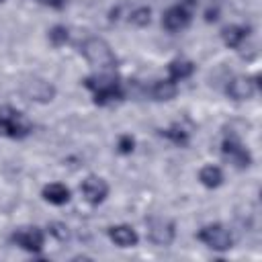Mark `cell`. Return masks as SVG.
<instances>
[{
  "label": "cell",
  "mask_w": 262,
  "mask_h": 262,
  "mask_svg": "<svg viewBox=\"0 0 262 262\" xmlns=\"http://www.w3.org/2000/svg\"><path fill=\"white\" fill-rule=\"evenodd\" d=\"M84 86L92 92L94 104H98V106L115 104V102L123 100V96H125L119 76H115L111 70H104L100 74H92V76L84 78Z\"/></svg>",
  "instance_id": "1"
},
{
  "label": "cell",
  "mask_w": 262,
  "mask_h": 262,
  "mask_svg": "<svg viewBox=\"0 0 262 262\" xmlns=\"http://www.w3.org/2000/svg\"><path fill=\"white\" fill-rule=\"evenodd\" d=\"M33 131L31 119L14 106H0V135L8 139H25Z\"/></svg>",
  "instance_id": "2"
},
{
  "label": "cell",
  "mask_w": 262,
  "mask_h": 262,
  "mask_svg": "<svg viewBox=\"0 0 262 262\" xmlns=\"http://www.w3.org/2000/svg\"><path fill=\"white\" fill-rule=\"evenodd\" d=\"M82 55L86 57V61L98 70H115L117 66V57L111 49V45L100 39V37H88L82 43Z\"/></svg>",
  "instance_id": "3"
},
{
  "label": "cell",
  "mask_w": 262,
  "mask_h": 262,
  "mask_svg": "<svg viewBox=\"0 0 262 262\" xmlns=\"http://www.w3.org/2000/svg\"><path fill=\"white\" fill-rule=\"evenodd\" d=\"M194 10H196V0H180V2H176L174 6H170V8L164 12V16H162V27H164L168 33L184 31V29L192 23Z\"/></svg>",
  "instance_id": "4"
},
{
  "label": "cell",
  "mask_w": 262,
  "mask_h": 262,
  "mask_svg": "<svg viewBox=\"0 0 262 262\" xmlns=\"http://www.w3.org/2000/svg\"><path fill=\"white\" fill-rule=\"evenodd\" d=\"M196 239L203 242L207 248L217 250V252H227L233 246L231 231L221 223H209V225L201 227L199 233H196Z\"/></svg>",
  "instance_id": "5"
},
{
  "label": "cell",
  "mask_w": 262,
  "mask_h": 262,
  "mask_svg": "<svg viewBox=\"0 0 262 262\" xmlns=\"http://www.w3.org/2000/svg\"><path fill=\"white\" fill-rule=\"evenodd\" d=\"M147 239L156 246H170L176 235L174 221L166 217H149L147 221Z\"/></svg>",
  "instance_id": "6"
},
{
  "label": "cell",
  "mask_w": 262,
  "mask_h": 262,
  "mask_svg": "<svg viewBox=\"0 0 262 262\" xmlns=\"http://www.w3.org/2000/svg\"><path fill=\"white\" fill-rule=\"evenodd\" d=\"M12 244H16L18 248L31 252V254H39L45 246V233L43 229L35 227V225H27V227H18L12 233Z\"/></svg>",
  "instance_id": "7"
},
{
  "label": "cell",
  "mask_w": 262,
  "mask_h": 262,
  "mask_svg": "<svg viewBox=\"0 0 262 262\" xmlns=\"http://www.w3.org/2000/svg\"><path fill=\"white\" fill-rule=\"evenodd\" d=\"M221 154H223L225 160H229V162H231L235 168H239V170H246V168L252 164V156H250L248 147H246L235 135H229V137L223 139V143H221Z\"/></svg>",
  "instance_id": "8"
},
{
  "label": "cell",
  "mask_w": 262,
  "mask_h": 262,
  "mask_svg": "<svg viewBox=\"0 0 262 262\" xmlns=\"http://www.w3.org/2000/svg\"><path fill=\"white\" fill-rule=\"evenodd\" d=\"M80 192H82V196H84L86 203H90V205H100V203H104V199L108 196V184H106L104 178L90 174V176H86V178L82 180Z\"/></svg>",
  "instance_id": "9"
},
{
  "label": "cell",
  "mask_w": 262,
  "mask_h": 262,
  "mask_svg": "<svg viewBox=\"0 0 262 262\" xmlns=\"http://www.w3.org/2000/svg\"><path fill=\"white\" fill-rule=\"evenodd\" d=\"M23 94H25L29 100H35V102H49V100H53V96H55V86L49 84L47 80L31 78L29 82L23 84Z\"/></svg>",
  "instance_id": "10"
},
{
  "label": "cell",
  "mask_w": 262,
  "mask_h": 262,
  "mask_svg": "<svg viewBox=\"0 0 262 262\" xmlns=\"http://www.w3.org/2000/svg\"><path fill=\"white\" fill-rule=\"evenodd\" d=\"M256 82H258V76L256 78H248V76H235L227 82L225 86V92L229 98L233 100H248L254 96L256 92Z\"/></svg>",
  "instance_id": "11"
},
{
  "label": "cell",
  "mask_w": 262,
  "mask_h": 262,
  "mask_svg": "<svg viewBox=\"0 0 262 262\" xmlns=\"http://www.w3.org/2000/svg\"><path fill=\"white\" fill-rule=\"evenodd\" d=\"M106 233H108L111 242H113L115 246H119V248H135V246L139 244V235H137V231H135L131 225H125V223L108 227Z\"/></svg>",
  "instance_id": "12"
},
{
  "label": "cell",
  "mask_w": 262,
  "mask_h": 262,
  "mask_svg": "<svg viewBox=\"0 0 262 262\" xmlns=\"http://www.w3.org/2000/svg\"><path fill=\"white\" fill-rule=\"evenodd\" d=\"M41 194H43V199H45L47 203L57 205V207L70 203V199H72L70 188H68L66 184H61V182H49V184H45Z\"/></svg>",
  "instance_id": "13"
},
{
  "label": "cell",
  "mask_w": 262,
  "mask_h": 262,
  "mask_svg": "<svg viewBox=\"0 0 262 262\" xmlns=\"http://www.w3.org/2000/svg\"><path fill=\"white\" fill-rule=\"evenodd\" d=\"M248 27H242V25H227L223 31H221V39H223V43L227 45V47H231V49H237V47H242V43L246 41V37H248Z\"/></svg>",
  "instance_id": "14"
},
{
  "label": "cell",
  "mask_w": 262,
  "mask_h": 262,
  "mask_svg": "<svg viewBox=\"0 0 262 262\" xmlns=\"http://www.w3.org/2000/svg\"><path fill=\"white\" fill-rule=\"evenodd\" d=\"M192 72H194V63L190 59H174L168 63V76L172 82L186 80L192 76Z\"/></svg>",
  "instance_id": "15"
},
{
  "label": "cell",
  "mask_w": 262,
  "mask_h": 262,
  "mask_svg": "<svg viewBox=\"0 0 262 262\" xmlns=\"http://www.w3.org/2000/svg\"><path fill=\"white\" fill-rule=\"evenodd\" d=\"M151 96H154V100H172V98H176V94H178V86H176V82H172L170 78L168 80H158V82H154V86H151Z\"/></svg>",
  "instance_id": "16"
},
{
  "label": "cell",
  "mask_w": 262,
  "mask_h": 262,
  "mask_svg": "<svg viewBox=\"0 0 262 262\" xmlns=\"http://www.w3.org/2000/svg\"><path fill=\"white\" fill-rule=\"evenodd\" d=\"M199 180H201V184L207 186V188H217V186L223 184V172H221L219 166L209 164V166H203V168L199 170Z\"/></svg>",
  "instance_id": "17"
},
{
  "label": "cell",
  "mask_w": 262,
  "mask_h": 262,
  "mask_svg": "<svg viewBox=\"0 0 262 262\" xmlns=\"http://www.w3.org/2000/svg\"><path fill=\"white\" fill-rule=\"evenodd\" d=\"M160 135L166 137V139H170L172 143H176V145H180V147L188 145V139H190V137H188V131H184L182 127H168V129H162Z\"/></svg>",
  "instance_id": "18"
},
{
  "label": "cell",
  "mask_w": 262,
  "mask_h": 262,
  "mask_svg": "<svg viewBox=\"0 0 262 262\" xmlns=\"http://www.w3.org/2000/svg\"><path fill=\"white\" fill-rule=\"evenodd\" d=\"M47 39H49V43H51L53 47H61V45L68 43L70 31H68L63 25H55V27H51V29L47 31Z\"/></svg>",
  "instance_id": "19"
},
{
  "label": "cell",
  "mask_w": 262,
  "mask_h": 262,
  "mask_svg": "<svg viewBox=\"0 0 262 262\" xmlns=\"http://www.w3.org/2000/svg\"><path fill=\"white\" fill-rule=\"evenodd\" d=\"M129 20H131L135 27H147L149 20H151V10H149L147 6H137L135 10H131Z\"/></svg>",
  "instance_id": "20"
},
{
  "label": "cell",
  "mask_w": 262,
  "mask_h": 262,
  "mask_svg": "<svg viewBox=\"0 0 262 262\" xmlns=\"http://www.w3.org/2000/svg\"><path fill=\"white\" fill-rule=\"evenodd\" d=\"M47 231H49L55 239H59V242L70 239V229H68V225H66V223L53 221V223H49V225H47Z\"/></svg>",
  "instance_id": "21"
},
{
  "label": "cell",
  "mask_w": 262,
  "mask_h": 262,
  "mask_svg": "<svg viewBox=\"0 0 262 262\" xmlns=\"http://www.w3.org/2000/svg\"><path fill=\"white\" fill-rule=\"evenodd\" d=\"M133 149H135V139H133L129 133L119 135V139H117V151L123 154V156H127V154H131Z\"/></svg>",
  "instance_id": "22"
},
{
  "label": "cell",
  "mask_w": 262,
  "mask_h": 262,
  "mask_svg": "<svg viewBox=\"0 0 262 262\" xmlns=\"http://www.w3.org/2000/svg\"><path fill=\"white\" fill-rule=\"evenodd\" d=\"M221 16V0H211L207 10H205V20L207 23H215Z\"/></svg>",
  "instance_id": "23"
},
{
  "label": "cell",
  "mask_w": 262,
  "mask_h": 262,
  "mask_svg": "<svg viewBox=\"0 0 262 262\" xmlns=\"http://www.w3.org/2000/svg\"><path fill=\"white\" fill-rule=\"evenodd\" d=\"M37 2H39V4H45V6H51V8H57V10H59V8H63V6H66V2H68V0H37Z\"/></svg>",
  "instance_id": "24"
},
{
  "label": "cell",
  "mask_w": 262,
  "mask_h": 262,
  "mask_svg": "<svg viewBox=\"0 0 262 262\" xmlns=\"http://www.w3.org/2000/svg\"><path fill=\"white\" fill-rule=\"evenodd\" d=\"M0 2H4V0H0Z\"/></svg>",
  "instance_id": "25"
}]
</instances>
